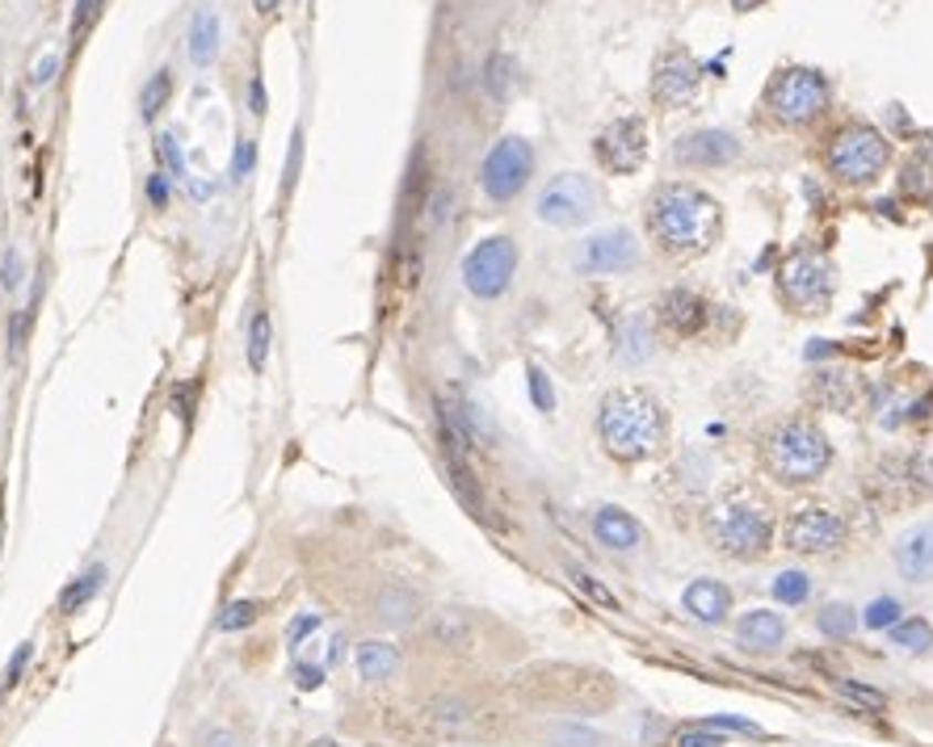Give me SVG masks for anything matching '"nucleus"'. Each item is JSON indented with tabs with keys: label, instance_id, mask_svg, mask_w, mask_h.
<instances>
[{
	"label": "nucleus",
	"instance_id": "obj_1",
	"mask_svg": "<svg viewBox=\"0 0 933 747\" xmlns=\"http://www.w3.org/2000/svg\"><path fill=\"white\" fill-rule=\"evenodd\" d=\"M664 408L657 403V394L639 391V387H622L601 399V415H597V433L601 445L622 462H639L652 457L664 445Z\"/></svg>",
	"mask_w": 933,
	"mask_h": 747
},
{
	"label": "nucleus",
	"instance_id": "obj_2",
	"mask_svg": "<svg viewBox=\"0 0 933 747\" xmlns=\"http://www.w3.org/2000/svg\"><path fill=\"white\" fill-rule=\"evenodd\" d=\"M720 202L694 186H664L652 193L648 228L669 252H702L720 235Z\"/></svg>",
	"mask_w": 933,
	"mask_h": 747
},
{
	"label": "nucleus",
	"instance_id": "obj_3",
	"mask_svg": "<svg viewBox=\"0 0 933 747\" xmlns=\"http://www.w3.org/2000/svg\"><path fill=\"white\" fill-rule=\"evenodd\" d=\"M828 457V436L811 424V420H786L774 429L769 445H765V462L783 483H811L825 475Z\"/></svg>",
	"mask_w": 933,
	"mask_h": 747
},
{
	"label": "nucleus",
	"instance_id": "obj_4",
	"mask_svg": "<svg viewBox=\"0 0 933 747\" xmlns=\"http://www.w3.org/2000/svg\"><path fill=\"white\" fill-rule=\"evenodd\" d=\"M769 538H774L769 513L748 499H727L711 513V541L732 559H757L769 550Z\"/></svg>",
	"mask_w": 933,
	"mask_h": 747
},
{
	"label": "nucleus",
	"instance_id": "obj_5",
	"mask_svg": "<svg viewBox=\"0 0 933 747\" xmlns=\"http://www.w3.org/2000/svg\"><path fill=\"white\" fill-rule=\"evenodd\" d=\"M828 97H832V93H828V81L820 72H811V67H790V72H783L778 81L769 84V93H765L774 118L786 126L816 123V118L828 109Z\"/></svg>",
	"mask_w": 933,
	"mask_h": 747
},
{
	"label": "nucleus",
	"instance_id": "obj_6",
	"mask_svg": "<svg viewBox=\"0 0 933 747\" xmlns=\"http://www.w3.org/2000/svg\"><path fill=\"white\" fill-rule=\"evenodd\" d=\"M888 139L867 123H853L846 126L832 147H828V168L849 181V186H862V181H874L883 168H888Z\"/></svg>",
	"mask_w": 933,
	"mask_h": 747
},
{
	"label": "nucleus",
	"instance_id": "obj_7",
	"mask_svg": "<svg viewBox=\"0 0 933 747\" xmlns=\"http://www.w3.org/2000/svg\"><path fill=\"white\" fill-rule=\"evenodd\" d=\"M513 273H517V244L510 235H492L480 240L463 256V286L475 298H501L510 291Z\"/></svg>",
	"mask_w": 933,
	"mask_h": 747
},
{
	"label": "nucleus",
	"instance_id": "obj_8",
	"mask_svg": "<svg viewBox=\"0 0 933 747\" xmlns=\"http://www.w3.org/2000/svg\"><path fill=\"white\" fill-rule=\"evenodd\" d=\"M531 172H534V147L526 144V139L510 135V139H501V144L484 156L480 186H484V193H489L492 202H513V198L526 189Z\"/></svg>",
	"mask_w": 933,
	"mask_h": 747
},
{
	"label": "nucleus",
	"instance_id": "obj_9",
	"mask_svg": "<svg viewBox=\"0 0 933 747\" xmlns=\"http://www.w3.org/2000/svg\"><path fill=\"white\" fill-rule=\"evenodd\" d=\"M534 210L552 228H580L597 214V186L580 172H559L552 186L538 193Z\"/></svg>",
	"mask_w": 933,
	"mask_h": 747
},
{
	"label": "nucleus",
	"instance_id": "obj_10",
	"mask_svg": "<svg viewBox=\"0 0 933 747\" xmlns=\"http://www.w3.org/2000/svg\"><path fill=\"white\" fill-rule=\"evenodd\" d=\"M639 265V240L627 228H606L580 240L576 249V270L594 273V277H606V273H627Z\"/></svg>",
	"mask_w": 933,
	"mask_h": 747
},
{
	"label": "nucleus",
	"instance_id": "obj_11",
	"mask_svg": "<svg viewBox=\"0 0 933 747\" xmlns=\"http://www.w3.org/2000/svg\"><path fill=\"white\" fill-rule=\"evenodd\" d=\"M597 160L610 172H636L648 160V130L639 118H618L597 135Z\"/></svg>",
	"mask_w": 933,
	"mask_h": 747
},
{
	"label": "nucleus",
	"instance_id": "obj_12",
	"mask_svg": "<svg viewBox=\"0 0 933 747\" xmlns=\"http://www.w3.org/2000/svg\"><path fill=\"white\" fill-rule=\"evenodd\" d=\"M846 538V520L837 517L832 508H799L790 525H786V541L790 550H804V555H825L832 546H841Z\"/></svg>",
	"mask_w": 933,
	"mask_h": 747
},
{
	"label": "nucleus",
	"instance_id": "obj_13",
	"mask_svg": "<svg viewBox=\"0 0 933 747\" xmlns=\"http://www.w3.org/2000/svg\"><path fill=\"white\" fill-rule=\"evenodd\" d=\"M783 291L790 303L799 307H811V303H825L828 291H832V270H828L825 256L816 252H795L783 265Z\"/></svg>",
	"mask_w": 933,
	"mask_h": 747
},
{
	"label": "nucleus",
	"instance_id": "obj_14",
	"mask_svg": "<svg viewBox=\"0 0 933 747\" xmlns=\"http://www.w3.org/2000/svg\"><path fill=\"white\" fill-rule=\"evenodd\" d=\"M702 67L690 51H664L657 63V76H652V97L660 105H685L694 93H699Z\"/></svg>",
	"mask_w": 933,
	"mask_h": 747
},
{
	"label": "nucleus",
	"instance_id": "obj_15",
	"mask_svg": "<svg viewBox=\"0 0 933 747\" xmlns=\"http://www.w3.org/2000/svg\"><path fill=\"white\" fill-rule=\"evenodd\" d=\"M673 156H678L681 165H690V168H720V165L741 160V139H736L732 130L706 126V130H690L685 139H678Z\"/></svg>",
	"mask_w": 933,
	"mask_h": 747
},
{
	"label": "nucleus",
	"instance_id": "obj_16",
	"mask_svg": "<svg viewBox=\"0 0 933 747\" xmlns=\"http://www.w3.org/2000/svg\"><path fill=\"white\" fill-rule=\"evenodd\" d=\"M594 538L601 541L606 550L627 555V550H639V541H643V525H639L631 513L615 508V504H601V508L594 513Z\"/></svg>",
	"mask_w": 933,
	"mask_h": 747
},
{
	"label": "nucleus",
	"instance_id": "obj_17",
	"mask_svg": "<svg viewBox=\"0 0 933 747\" xmlns=\"http://www.w3.org/2000/svg\"><path fill=\"white\" fill-rule=\"evenodd\" d=\"M895 567L916 583L930 580L933 576V520L912 525L909 534H900V541H895Z\"/></svg>",
	"mask_w": 933,
	"mask_h": 747
},
{
	"label": "nucleus",
	"instance_id": "obj_18",
	"mask_svg": "<svg viewBox=\"0 0 933 747\" xmlns=\"http://www.w3.org/2000/svg\"><path fill=\"white\" fill-rule=\"evenodd\" d=\"M681 601H685V609H690L702 625H720L723 618H727V609H732V592H727V583H720V580H694L685 588Z\"/></svg>",
	"mask_w": 933,
	"mask_h": 747
},
{
	"label": "nucleus",
	"instance_id": "obj_19",
	"mask_svg": "<svg viewBox=\"0 0 933 747\" xmlns=\"http://www.w3.org/2000/svg\"><path fill=\"white\" fill-rule=\"evenodd\" d=\"M736 639H741L744 651H774L786 639V622L778 613H769V609H753L736 625Z\"/></svg>",
	"mask_w": 933,
	"mask_h": 747
},
{
	"label": "nucleus",
	"instance_id": "obj_20",
	"mask_svg": "<svg viewBox=\"0 0 933 747\" xmlns=\"http://www.w3.org/2000/svg\"><path fill=\"white\" fill-rule=\"evenodd\" d=\"M660 319H664V328H673L678 336H694L706 324V307H702L699 294L669 291L660 298Z\"/></svg>",
	"mask_w": 933,
	"mask_h": 747
},
{
	"label": "nucleus",
	"instance_id": "obj_21",
	"mask_svg": "<svg viewBox=\"0 0 933 747\" xmlns=\"http://www.w3.org/2000/svg\"><path fill=\"white\" fill-rule=\"evenodd\" d=\"M396 667H400V651H396L391 643H379V639H366V643H358V672H361V681H370V685L391 681V676H396Z\"/></svg>",
	"mask_w": 933,
	"mask_h": 747
},
{
	"label": "nucleus",
	"instance_id": "obj_22",
	"mask_svg": "<svg viewBox=\"0 0 933 747\" xmlns=\"http://www.w3.org/2000/svg\"><path fill=\"white\" fill-rule=\"evenodd\" d=\"M417 609H421L417 592H412V588H403V583H387V588H379V597H375V618H379L382 625L412 622V618H417Z\"/></svg>",
	"mask_w": 933,
	"mask_h": 747
},
{
	"label": "nucleus",
	"instance_id": "obj_23",
	"mask_svg": "<svg viewBox=\"0 0 933 747\" xmlns=\"http://www.w3.org/2000/svg\"><path fill=\"white\" fill-rule=\"evenodd\" d=\"M214 55H219V13L207 4V9H198L190 21V60L198 63V67H211Z\"/></svg>",
	"mask_w": 933,
	"mask_h": 747
},
{
	"label": "nucleus",
	"instance_id": "obj_24",
	"mask_svg": "<svg viewBox=\"0 0 933 747\" xmlns=\"http://www.w3.org/2000/svg\"><path fill=\"white\" fill-rule=\"evenodd\" d=\"M652 357V333H648V324L639 319V315H631L622 328H618V361L622 366H639V361H648Z\"/></svg>",
	"mask_w": 933,
	"mask_h": 747
},
{
	"label": "nucleus",
	"instance_id": "obj_25",
	"mask_svg": "<svg viewBox=\"0 0 933 747\" xmlns=\"http://www.w3.org/2000/svg\"><path fill=\"white\" fill-rule=\"evenodd\" d=\"M102 580H106V571H102V567H93V571H85L81 580H72V583L64 588V592H60V609H64V613H76V609H85V604L93 601L97 592H102Z\"/></svg>",
	"mask_w": 933,
	"mask_h": 747
},
{
	"label": "nucleus",
	"instance_id": "obj_26",
	"mask_svg": "<svg viewBox=\"0 0 933 747\" xmlns=\"http://www.w3.org/2000/svg\"><path fill=\"white\" fill-rule=\"evenodd\" d=\"M169 97H172V72H156L148 84H144V93H139V114H144V123H151L165 105H169Z\"/></svg>",
	"mask_w": 933,
	"mask_h": 747
},
{
	"label": "nucleus",
	"instance_id": "obj_27",
	"mask_svg": "<svg viewBox=\"0 0 933 747\" xmlns=\"http://www.w3.org/2000/svg\"><path fill=\"white\" fill-rule=\"evenodd\" d=\"M816 622H820V630H825L828 639H849V634L858 630V618H853L849 604H825Z\"/></svg>",
	"mask_w": 933,
	"mask_h": 747
},
{
	"label": "nucleus",
	"instance_id": "obj_28",
	"mask_svg": "<svg viewBox=\"0 0 933 747\" xmlns=\"http://www.w3.org/2000/svg\"><path fill=\"white\" fill-rule=\"evenodd\" d=\"M891 639H895V646H904V651H930V646H933V630H930V622L909 618V622H895Z\"/></svg>",
	"mask_w": 933,
	"mask_h": 747
},
{
	"label": "nucleus",
	"instance_id": "obj_29",
	"mask_svg": "<svg viewBox=\"0 0 933 747\" xmlns=\"http://www.w3.org/2000/svg\"><path fill=\"white\" fill-rule=\"evenodd\" d=\"M156 156H160V165H165V172H169L172 181L186 177V151H181V144H177L172 130H160V135H156Z\"/></svg>",
	"mask_w": 933,
	"mask_h": 747
},
{
	"label": "nucleus",
	"instance_id": "obj_30",
	"mask_svg": "<svg viewBox=\"0 0 933 747\" xmlns=\"http://www.w3.org/2000/svg\"><path fill=\"white\" fill-rule=\"evenodd\" d=\"M270 315L265 312H256L253 315V324H249V366L253 370H261L265 366V357H270Z\"/></svg>",
	"mask_w": 933,
	"mask_h": 747
},
{
	"label": "nucleus",
	"instance_id": "obj_31",
	"mask_svg": "<svg viewBox=\"0 0 933 747\" xmlns=\"http://www.w3.org/2000/svg\"><path fill=\"white\" fill-rule=\"evenodd\" d=\"M774 597L783 604H804L807 597H811V580H807V571H783L778 580H774Z\"/></svg>",
	"mask_w": 933,
	"mask_h": 747
},
{
	"label": "nucleus",
	"instance_id": "obj_32",
	"mask_svg": "<svg viewBox=\"0 0 933 747\" xmlns=\"http://www.w3.org/2000/svg\"><path fill=\"white\" fill-rule=\"evenodd\" d=\"M552 744L555 747H601V735L589 727H580V723H559V727H552Z\"/></svg>",
	"mask_w": 933,
	"mask_h": 747
},
{
	"label": "nucleus",
	"instance_id": "obj_33",
	"mask_svg": "<svg viewBox=\"0 0 933 747\" xmlns=\"http://www.w3.org/2000/svg\"><path fill=\"white\" fill-rule=\"evenodd\" d=\"M433 634L442 639L445 646H463L466 643V618L459 609H442L438 622H433Z\"/></svg>",
	"mask_w": 933,
	"mask_h": 747
},
{
	"label": "nucleus",
	"instance_id": "obj_34",
	"mask_svg": "<svg viewBox=\"0 0 933 747\" xmlns=\"http://www.w3.org/2000/svg\"><path fill=\"white\" fill-rule=\"evenodd\" d=\"M513 84V60L510 55H492L489 60V93L492 97H510Z\"/></svg>",
	"mask_w": 933,
	"mask_h": 747
},
{
	"label": "nucleus",
	"instance_id": "obj_35",
	"mask_svg": "<svg viewBox=\"0 0 933 747\" xmlns=\"http://www.w3.org/2000/svg\"><path fill=\"white\" fill-rule=\"evenodd\" d=\"M900 613H904V609H900V601H891V597H879V601H870V604H867V613H862V618H867L870 630H883V625H895V622H900Z\"/></svg>",
	"mask_w": 933,
	"mask_h": 747
},
{
	"label": "nucleus",
	"instance_id": "obj_36",
	"mask_svg": "<svg viewBox=\"0 0 933 747\" xmlns=\"http://www.w3.org/2000/svg\"><path fill=\"white\" fill-rule=\"evenodd\" d=\"M466 714H471V709H466L463 702H433V706H429V718H433L438 727H445V730L463 727Z\"/></svg>",
	"mask_w": 933,
	"mask_h": 747
},
{
	"label": "nucleus",
	"instance_id": "obj_37",
	"mask_svg": "<svg viewBox=\"0 0 933 747\" xmlns=\"http://www.w3.org/2000/svg\"><path fill=\"white\" fill-rule=\"evenodd\" d=\"M256 622V604L253 601H235L219 613V630H240V625H253Z\"/></svg>",
	"mask_w": 933,
	"mask_h": 747
},
{
	"label": "nucleus",
	"instance_id": "obj_38",
	"mask_svg": "<svg viewBox=\"0 0 933 747\" xmlns=\"http://www.w3.org/2000/svg\"><path fill=\"white\" fill-rule=\"evenodd\" d=\"M256 168V144L253 139H240L232 156V181H249Z\"/></svg>",
	"mask_w": 933,
	"mask_h": 747
},
{
	"label": "nucleus",
	"instance_id": "obj_39",
	"mask_svg": "<svg viewBox=\"0 0 933 747\" xmlns=\"http://www.w3.org/2000/svg\"><path fill=\"white\" fill-rule=\"evenodd\" d=\"M837 688L846 693L849 702H858L862 709H883V706H888V697H883L879 688H862V685H853V681H837Z\"/></svg>",
	"mask_w": 933,
	"mask_h": 747
},
{
	"label": "nucleus",
	"instance_id": "obj_40",
	"mask_svg": "<svg viewBox=\"0 0 933 747\" xmlns=\"http://www.w3.org/2000/svg\"><path fill=\"white\" fill-rule=\"evenodd\" d=\"M531 394H534V408H538V412H552L555 408L552 382H547V374L538 370V366H531Z\"/></svg>",
	"mask_w": 933,
	"mask_h": 747
},
{
	"label": "nucleus",
	"instance_id": "obj_41",
	"mask_svg": "<svg viewBox=\"0 0 933 747\" xmlns=\"http://www.w3.org/2000/svg\"><path fill=\"white\" fill-rule=\"evenodd\" d=\"M904 189H909L912 198H930L933 193V168L909 165V172H904Z\"/></svg>",
	"mask_w": 933,
	"mask_h": 747
},
{
	"label": "nucleus",
	"instance_id": "obj_42",
	"mask_svg": "<svg viewBox=\"0 0 933 747\" xmlns=\"http://www.w3.org/2000/svg\"><path fill=\"white\" fill-rule=\"evenodd\" d=\"M0 286H4V291H18V286H22V252L18 249L9 252L4 265H0Z\"/></svg>",
	"mask_w": 933,
	"mask_h": 747
},
{
	"label": "nucleus",
	"instance_id": "obj_43",
	"mask_svg": "<svg viewBox=\"0 0 933 747\" xmlns=\"http://www.w3.org/2000/svg\"><path fill=\"white\" fill-rule=\"evenodd\" d=\"M912 478H916L925 492H933V445H925L921 454L912 457Z\"/></svg>",
	"mask_w": 933,
	"mask_h": 747
},
{
	"label": "nucleus",
	"instance_id": "obj_44",
	"mask_svg": "<svg viewBox=\"0 0 933 747\" xmlns=\"http://www.w3.org/2000/svg\"><path fill=\"white\" fill-rule=\"evenodd\" d=\"M678 747H723V739L706 727H690L678 735Z\"/></svg>",
	"mask_w": 933,
	"mask_h": 747
},
{
	"label": "nucleus",
	"instance_id": "obj_45",
	"mask_svg": "<svg viewBox=\"0 0 933 747\" xmlns=\"http://www.w3.org/2000/svg\"><path fill=\"white\" fill-rule=\"evenodd\" d=\"M169 181H172L169 172H151V177H148V202L156 210L169 207Z\"/></svg>",
	"mask_w": 933,
	"mask_h": 747
},
{
	"label": "nucleus",
	"instance_id": "obj_46",
	"mask_svg": "<svg viewBox=\"0 0 933 747\" xmlns=\"http://www.w3.org/2000/svg\"><path fill=\"white\" fill-rule=\"evenodd\" d=\"M25 664H30V643L18 646V655H13V664L4 667V681H0V697H4L9 688L18 685V676H22V667H25Z\"/></svg>",
	"mask_w": 933,
	"mask_h": 747
},
{
	"label": "nucleus",
	"instance_id": "obj_47",
	"mask_svg": "<svg viewBox=\"0 0 933 747\" xmlns=\"http://www.w3.org/2000/svg\"><path fill=\"white\" fill-rule=\"evenodd\" d=\"M573 583H576V588H585V592H589L594 601L615 604V597H610V592H606V588H601V583H597L594 576H589V571H580V567H573Z\"/></svg>",
	"mask_w": 933,
	"mask_h": 747
},
{
	"label": "nucleus",
	"instance_id": "obj_48",
	"mask_svg": "<svg viewBox=\"0 0 933 747\" xmlns=\"http://www.w3.org/2000/svg\"><path fill=\"white\" fill-rule=\"evenodd\" d=\"M93 18H97V0H81V4H76V18H72V42L85 39V30Z\"/></svg>",
	"mask_w": 933,
	"mask_h": 747
},
{
	"label": "nucleus",
	"instance_id": "obj_49",
	"mask_svg": "<svg viewBox=\"0 0 933 747\" xmlns=\"http://www.w3.org/2000/svg\"><path fill=\"white\" fill-rule=\"evenodd\" d=\"M699 727H706V730H741V735H762V727H753V723H744V718H706V723H699Z\"/></svg>",
	"mask_w": 933,
	"mask_h": 747
},
{
	"label": "nucleus",
	"instance_id": "obj_50",
	"mask_svg": "<svg viewBox=\"0 0 933 747\" xmlns=\"http://www.w3.org/2000/svg\"><path fill=\"white\" fill-rule=\"evenodd\" d=\"M319 630V618L316 613H298L295 622H291V643H303L307 634H316Z\"/></svg>",
	"mask_w": 933,
	"mask_h": 747
},
{
	"label": "nucleus",
	"instance_id": "obj_51",
	"mask_svg": "<svg viewBox=\"0 0 933 747\" xmlns=\"http://www.w3.org/2000/svg\"><path fill=\"white\" fill-rule=\"evenodd\" d=\"M55 72H60V55H43V60L34 63V76H30V81H34V84H51V81H55Z\"/></svg>",
	"mask_w": 933,
	"mask_h": 747
},
{
	"label": "nucleus",
	"instance_id": "obj_52",
	"mask_svg": "<svg viewBox=\"0 0 933 747\" xmlns=\"http://www.w3.org/2000/svg\"><path fill=\"white\" fill-rule=\"evenodd\" d=\"M298 160H303V130H295V139H291V160H286V189L295 186Z\"/></svg>",
	"mask_w": 933,
	"mask_h": 747
},
{
	"label": "nucleus",
	"instance_id": "obj_53",
	"mask_svg": "<svg viewBox=\"0 0 933 747\" xmlns=\"http://www.w3.org/2000/svg\"><path fill=\"white\" fill-rule=\"evenodd\" d=\"M198 747H240V739H235L232 730L214 727V730H207V735L198 739Z\"/></svg>",
	"mask_w": 933,
	"mask_h": 747
},
{
	"label": "nucleus",
	"instance_id": "obj_54",
	"mask_svg": "<svg viewBox=\"0 0 933 747\" xmlns=\"http://www.w3.org/2000/svg\"><path fill=\"white\" fill-rule=\"evenodd\" d=\"M295 685L298 688H319L324 685V672H319V667H307V664H295Z\"/></svg>",
	"mask_w": 933,
	"mask_h": 747
},
{
	"label": "nucleus",
	"instance_id": "obj_55",
	"mask_svg": "<svg viewBox=\"0 0 933 747\" xmlns=\"http://www.w3.org/2000/svg\"><path fill=\"white\" fill-rule=\"evenodd\" d=\"M249 109H253L256 118H261V114H265V84H261V81H253V84H249Z\"/></svg>",
	"mask_w": 933,
	"mask_h": 747
},
{
	"label": "nucleus",
	"instance_id": "obj_56",
	"mask_svg": "<svg viewBox=\"0 0 933 747\" xmlns=\"http://www.w3.org/2000/svg\"><path fill=\"white\" fill-rule=\"evenodd\" d=\"M190 193L198 198V202H202V198H211V193H214V186H207V181H193Z\"/></svg>",
	"mask_w": 933,
	"mask_h": 747
},
{
	"label": "nucleus",
	"instance_id": "obj_57",
	"mask_svg": "<svg viewBox=\"0 0 933 747\" xmlns=\"http://www.w3.org/2000/svg\"><path fill=\"white\" fill-rule=\"evenodd\" d=\"M256 4V13H265V18H270V13H277V4H282V0H253Z\"/></svg>",
	"mask_w": 933,
	"mask_h": 747
},
{
	"label": "nucleus",
	"instance_id": "obj_58",
	"mask_svg": "<svg viewBox=\"0 0 933 747\" xmlns=\"http://www.w3.org/2000/svg\"><path fill=\"white\" fill-rule=\"evenodd\" d=\"M736 9H757V0H732Z\"/></svg>",
	"mask_w": 933,
	"mask_h": 747
}]
</instances>
